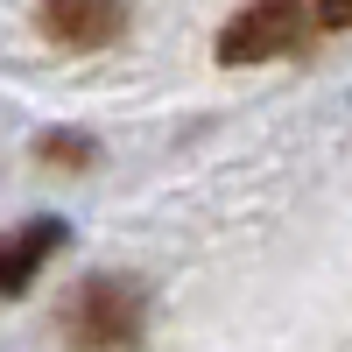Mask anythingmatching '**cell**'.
<instances>
[{
  "label": "cell",
  "instance_id": "obj_3",
  "mask_svg": "<svg viewBox=\"0 0 352 352\" xmlns=\"http://www.w3.org/2000/svg\"><path fill=\"white\" fill-rule=\"evenodd\" d=\"M71 240V226L64 219H28V226H14L8 240H0V296H21L28 282L43 275V261Z\"/></svg>",
  "mask_w": 352,
  "mask_h": 352
},
{
  "label": "cell",
  "instance_id": "obj_5",
  "mask_svg": "<svg viewBox=\"0 0 352 352\" xmlns=\"http://www.w3.org/2000/svg\"><path fill=\"white\" fill-rule=\"evenodd\" d=\"M43 155H50V162H92V141H78V134H50Z\"/></svg>",
  "mask_w": 352,
  "mask_h": 352
},
{
  "label": "cell",
  "instance_id": "obj_2",
  "mask_svg": "<svg viewBox=\"0 0 352 352\" xmlns=\"http://www.w3.org/2000/svg\"><path fill=\"white\" fill-rule=\"evenodd\" d=\"M324 36V14L296 8V0H261V8H240L219 28V56L226 64H261V56H296Z\"/></svg>",
  "mask_w": 352,
  "mask_h": 352
},
{
  "label": "cell",
  "instance_id": "obj_4",
  "mask_svg": "<svg viewBox=\"0 0 352 352\" xmlns=\"http://www.w3.org/2000/svg\"><path fill=\"white\" fill-rule=\"evenodd\" d=\"M120 28H127V14H120V8H106V0H56V8H43V36L78 43V50L113 43Z\"/></svg>",
  "mask_w": 352,
  "mask_h": 352
},
{
  "label": "cell",
  "instance_id": "obj_1",
  "mask_svg": "<svg viewBox=\"0 0 352 352\" xmlns=\"http://www.w3.org/2000/svg\"><path fill=\"white\" fill-rule=\"evenodd\" d=\"M141 331H148V296L127 275H92L64 303L71 352H141Z\"/></svg>",
  "mask_w": 352,
  "mask_h": 352
}]
</instances>
